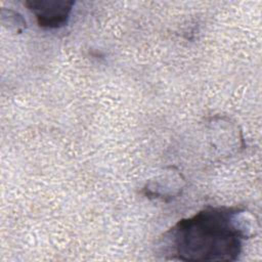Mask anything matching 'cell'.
<instances>
[{
    "label": "cell",
    "instance_id": "7a4b0ae2",
    "mask_svg": "<svg viewBox=\"0 0 262 262\" xmlns=\"http://www.w3.org/2000/svg\"><path fill=\"white\" fill-rule=\"evenodd\" d=\"M25 4L35 14L39 27L59 29L67 25L75 2L71 0H29Z\"/></svg>",
    "mask_w": 262,
    "mask_h": 262
},
{
    "label": "cell",
    "instance_id": "6da1fadb",
    "mask_svg": "<svg viewBox=\"0 0 262 262\" xmlns=\"http://www.w3.org/2000/svg\"><path fill=\"white\" fill-rule=\"evenodd\" d=\"M239 207H207L179 220L162 239L166 259L178 261H236L249 228Z\"/></svg>",
    "mask_w": 262,
    "mask_h": 262
}]
</instances>
